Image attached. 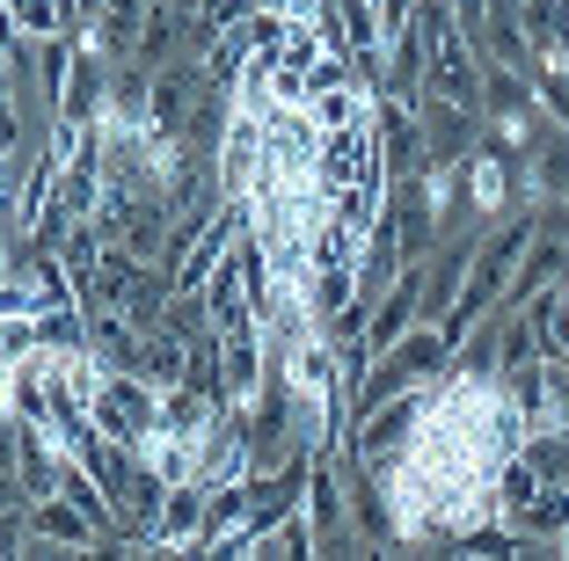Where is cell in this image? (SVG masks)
I'll list each match as a JSON object with an SVG mask.
<instances>
[{
    "instance_id": "cell-4",
    "label": "cell",
    "mask_w": 569,
    "mask_h": 561,
    "mask_svg": "<svg viewBox=\"0 0 569 561\" xmlns=\"http://www.w3.org/2000/svg\"><path fill=\"white\" fill-rule=\"evenodd\" d=\"M22 525L37 532V540H67V547H102V525L73 503V495H37L30 511H22Z\"/></svg>"
},
{
    "instance_id": "cell-3",
    "label": "cell",
    "mask_w": 569,
    "mask_h": 561,
    "mask_svg": "<svg viewBox=\"0 0 569 561\" xmlns=\"http://www.w3.org/2000/svg\"><path fill=\"white\" fill-rule=\"evenodd\" d=\"M417 124H423V161L438 168H460L489 139L482 110H460V102H438V96H417Z\"/></svg>"
},
{
    "instance_id": "cell-6",
    "label": "cell",
    "mask_w": 569,
    "mask_h": 561,
    "mask_svg": "<svg viewBox=\"0 0 569 561\" xmlns=\"http://www.w3.org/2000/svg\"><path fill=\"white\" fill-rule=\"evenodd\" d=\"M372 88H321L315 102H307V117H315V132L336 139V132H358V124H372Z\"/></svg>"
},
{
    "instance_id": "cell-2",
    "label": "cell",
    "mask_w": 569,
    "mask_h": 561,
    "mask_svg": "<svg viewBox=\"0 0 569 561\" xmlns=\"http://www.w3.org/2000/svg\"><path fill=\"white\" fill-rule=\"evenodd\" d=\"M519 168H526V161H511L497 139H482V147L460 161V190H468V212H475V219H503V212H511V204H519ZM519 212H526V204H519Z\"/></svg>"
},
{
    "instance_id": "cell-7",
    "label": "cell",
    "mask_w": 569,
    "mask_h": 561,
    "mask_svg": "<svg viewBox=\"0 0 569 561\" xmlns=\"http://www.w3.org/2000/svg\"><path fill=\"white\" fill-rule=\"evenodd\" d=\"M300 511H307V525H315L321 540L351 525V495H343V474H336V467H315V481H307V495H300Z\"/></svg>"
},
{
    "instance_id": "cell-5",
    "label": "cell",
    "mask_w": 569,
    "mask_h": 561,
    "mask_svg": "<svg viewBox=\"0 0 569 561\" xmlns=\"http://www.w3.org/2000/svg\"><path fill=\"white\" fill-rule=\"evenodd\" d=\"M147 540L153 547H204V489H198V481L168 489V503H161V518H153Z\"/></svg>"
},
{
    "instance_id": "cell-8",
    "label": "cell",
    "mask_w": 569,
    "mask_h": 561,
    "mask_svg": "<svg viewBox=\"0 0 569 561\" xmlns=\"http://www.w3.org/2000/svg\"><path fill=\"white\" fill-rule=\"evenodd\" d=\"M511 525H519L526 540H562V532H569V481H548V489H540Z\"/></svg>"
},
{
    "instance_id": "cell-1",
    "label": "cell",
    "mask_w": 569,
    "mask_h": 561,
    "mask_svg": "<svg viewBox=\"0 0 569 561\" xmlns=\"http://www.w3.org/2000/svg\"><path fill=\"white\" fill-rule=\"evenodd\" d=\"M96 430L110 438V445H147L153 430H161V387L139 380V372H110L96 394Z\"/></svg>"
}]
</instances>
